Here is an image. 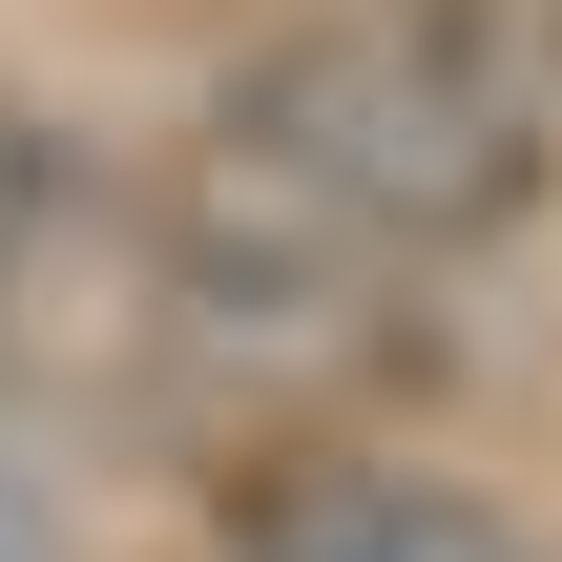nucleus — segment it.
Masks as SVG:
<instances>
[{
    "mask_svg": "<svg viewBox=\"0 0 562 562\" xmlns=\"http://www.w3.org/2000/svg\"><path fill=\"white\" fill-rule=\"evenodd\" d=\"M562 83H542V21L521 0H396V21H313L271 63H229L209 104V188L396 271V250H459L521 209Z\"/></svg>",
    "mask_w": 562,
    "mask_h": 562,
    "instance_id": "nucleus-1",
    "label": "nucleus"
},
{
    "mask_svg": "<svg viewBox=\"0 0 562 562\" xmlns=\"http://www.w3.org/2000/svg\"><path fill=\"white\" fill-rule=\"evenodd\" d=\"M229 562H521V521L438 459H271L229 501Z\"/></svg>",
    "mask_w": 562,
    "mask_h": 562,
    "instance_id": "nucleus-2",
    "label": "nucleus"
},
{
    "mask_svg": "<svg viewBox=\"0 0 562 562\" xmlns=\"http://www.w3.org/2000/svg\"><path fill=\"white\" fill-rule=\"evenodd\" d=\"M0 562H63V501H42L21 459H0Z\"/></svg>",
    "mask_w": 562,
    "mask_h": 562,
    "instance_id": "nucleus-3",
    "label": "nucleus"
}]
</instances>
